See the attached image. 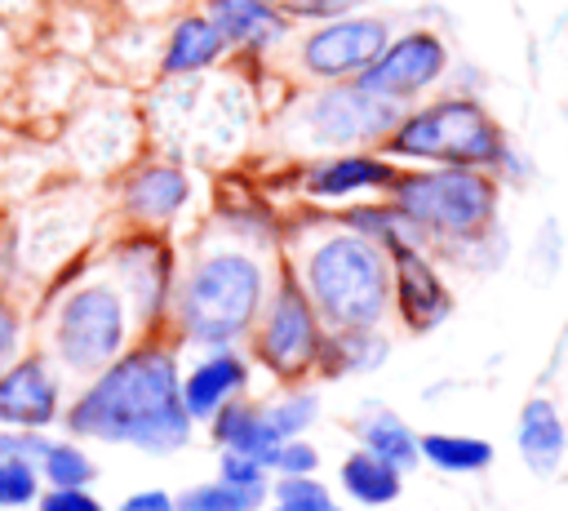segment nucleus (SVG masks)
<instances>
[{
	"label": "nucleus",
	"instance_id": "2",
	"mask_svg": "<svg viewBox=\"0 0 568 511\" xmlns=\"http://www.w3.org/2000/svg\"><path fill=\"white\" fill-rule=\"evenodd\" d=\"M129 302L111 275H89L62 289L44 315V355L67 378H89L129 347Z\"/></svg>",
	"mask_w": 568,
	"mask_h": 511
},
{
	"label": "nucleus",
	"instance_id": "12",
	"mask_svg": "<svg viewBox=\"0 0 568 511\" xmlns=\"http://www.w3.org/2000/svg\"><path fill=\"white\" fill-rule=\"evenodd\" d=\"M186 200H191V178L169 160H151L120 182V209L146 227L173 222L186 209Z\"/></svg>",
	"mask_w": 568,
	"mask_h": 511
},
{
	"label": "nucleus",
	"instance_id": "31",
	"mask_svg": "<svg viewBox=\"0 0 568 511\" xmlns=\"http://www.w3.org/2000/svg\"><path fill=\"white\" fill-rule=\"evenodd\" d=\"M262 462L257 458H248V453H240V449H226L222 453V480H231V484H262Z\"/></svg>",
	"mask_w": 568,
	"mask_h": 511
},
{
	"label": "nucleus",
	"instance_id": "19",
	"mask_svg": "<svg viewBox=\"0 0 568 511\" xmlns=\"http://www.w3.org/2000/svg\"><path fill=\"white\" fill-rule=\"evenodd\" d=\"M399 307L413 324H435L448 311L439 280L430 275V267L417 253H399Z\"/></svg>",
	"mask_w": 568,
	"mask_h": 511
},
{
	"label": "nucleus",
	"instance_id": "6",
	"mask_svg": "<svg viewBox=\"0 0 568 511\" xmlns=\"http://www.w3.org/2000/svg\"><path fill=\"white\" fill-rule=\"evenodd\" d=\"M399 209L435 231L448 236H466L479 231L493 213V182L484 173H475L470 164H453L439 173H417L408 182H399Z\"/></svg>",
	"mask_w": 568,
	"mask_h": 511
},
{
	"label": "nucleus",
	"instance_id": "13",
	"mask_svg": "<svg viewBox=\"0 0 568 511\" xmlns=\"http://www.w3.org/2000/svg\"><path fill=\"white\" fill-rule=\"evenodd\" d=\"M315 315L306 307V298L284 284L271 302L266 329H262V355L280 369V373H297L306 360H315Z\"/></svg>",
	"mask_w": 568,
	"mask_h": 511
},
{
	"label": "nucleus",
	"instance_id": "34",
	"mask_svg": "<svg viewBox=\"0 0 568 511\" xmlns=\"http://www.w3.org/2000/svg\"><path fill=\"white\" fill-rule=\"evenodd\" d=\"M346 4H355V0H280V9H288L297 18H328V13H342Z\"/></svg>",
	"mask_w": 568,
	"mask_h": 511
},
{
	"label": "nucleus",
	"instance_id": "4",
	"mask_svg": "<svg viewBox=\"0 0 568 511\" xmlns=\"http://www.w3.org/2000/svg\"><path fill=\"white\" fill-rule=\"evenodd\" d=\"M306 284H311L315 307L342 329L377 324L386 311V293H390L382 253L359 236L324 240L306 267Z\"/></svg>",
	"mask_w": 568,
	"mask_h": 511
},
{
	"label": "nucleus",
	"instance_id": "26",
	"mask_svg": "<svg viewBox=\"0 0 568 511\" xmlns=\"http://www.w3.org/2000/svg\"><path fill=\"white\" fill-rule=\"evenodd\" d=\"M40 471L22 458H0V507H31L40 493Z\"/></svg>",
	"mask_w": 568,
	"mask_h": 511
},
{
	"label": "nucleus",
	"instance_id": "28",
	"mask_svg": "<svg viewBox=\"0 0 568 511\" xmlns=\"http://www.w3.org/2000/svg\"><path fill=\"white\" fill-rule=\"evenodd\" d=\"M275 498L288 502V507H297V511H342V507L328 498V489L315 484V480H306V475H284V480L275 484Z\"/></svg>",
	"mask_w": 568,
	"mask_h": 511
},
{
	"label": "nucleus",
	"instance_id": "27",
	"mask_svg": "<svg viewBox=\"0 0 568 511\" xmlns=\"http://www.w3.org/2000/svg\"><path fill=\"white\" fill-rule=\"evenodd\" d=\"M27 351V311L18 307L13 293L0 289V369Z\"/></svg>",
	"mask_w": 568,
	"mask_h": 511
},
{
	"label": "nucleus",
	"instance_id": "32",
	"mask_svg": "<svg viewBox=\"0 0 568 511\" xmlns=\"http://www.w3.org/2000/svg\"><path fill=\"white\" fill-rule=\"evenodd\" d=\"M271 467H280L284 475H306V471H315V449H306V444H297V440H284L280 449H275V462Z\"/></svg>",
	"mask_w": 568,
	"mask_h": 511
},
{
	"label": "nucleus",
	"instance_id": "22",
	"mask_svg": "<svg viewBox=\"0 0 568 511\" xmlns=\"http://www.w3.org/2000/svg\"><path fill=\"white\" fill-rule=\"evenodd\" d=\"M342 484H346V493L355 502H373L377 507V502H390L399 493V471L390 462H382L377 453H355L342 467Z\"/></svg>",
	"mask_w": 568,
	"mask_h": 511
},
{
	"label": "nucleus",
	"instance_id": "16",
	"mask_svg": "<svg viewBox=\"0 0 568 511\" xmlns=\"http://www.w3.org/2000/svg\"><path fill=\"white\" fill-rule=\"evenodd\" d=\"M204 13L222 31L226 44L262 49L284 36V18L275 13L271 0H204Z\"/></svg>",
	"mask_w": 568,
	"mask_h": 511
},
{
	"label": "nucleus",
	"instance_id": "10",
	"mask_svg": "<svg viewBox=\"0 0 568 511\" xmlns=\"http://www.w3.org/2000/svg\"><path fill=\"white\" fill-rule=\"evenodd\" d=\"M315 142H364L395 124V102L368 89H328L306 111Z\"/></svg>",
	"mask_w": 568,
	"mask_h": 511
},
{
	"label": "nucleus",
	"instance_id": "14",
	"mask_svg": "<svg viewBox=\"0 0 568 511\" xmlns=\"http://www.w3.org/2000/svg\"><path fill=\"white\" fill-rule=\"evenodd\" d=\"M244 382H248L244 360H240L235 351H226V347H213V351L178 382L186 418H191V422H209L226 400H235V395L244 391Z\"/></svg>",
	"mask_w": 568,
	"mask_h": 511
},
{
	"label": "nucleus",
	"instance_id": "17",
	"mask_svg": "<svg viewBox=\"0 0 568 511\" xmlns=\"http://www.w3.org/2000/svg\"><path fill=\"white\" fill-rule=\"evenodd\" d=\"M209 422H213V435H217L222 449H240V453L257 458L262 467H271L275 462V449L284 444L280 431L266 422L262 409H248V404H235V400H226Z\"/></svg>",
	"mask_w": 568,
	"mask_h": 511
},
{
	"label": "nucleus",
	"instance_id": "18",
	"mask_svg": "<svg viewBox=\"0 0 568 511\" xmlns=\"http://www.w3.org/2000/svg\"><path fill=\"white\" fill-rule=\"evenodd\" d=\"M36 471H40V484L67 489V484H93L98 462L89 458V449H84L75 435H49V431H44Z\"/></svg>",
	"mask_w": 568,
	"mask_h": 511
},
{
	"label": "nucleus",
	"instance_id": "25",
	"mask_svg": "<svg viewBox=\"0 0 568 511\" xmlns=\"http://www.w3.org/2000/svg\"><path fill=\"white\" fill-rule=\"evenodd\" d=\"M417 453H426V462H435L444 471H479L493 458V449L470 435H426L417 444Z\"/></svg>",
	"mask_w": 568,
	"mask_h": 511
},
{
	"label": "nucleus",
	"instance_id": "1",
	"mask_svg": "<svg viewBox=\"0 0 568 511\" xmlns=\"http://www.w3.org/2000/svg\"><path fill=\"white\" fill-rule=\"evenodd\" d=\"M178 355L160 342L124 347L111 364L84 378V387L67 400L62 427L75 440L129 444L151 458L178 453L191 440V418L178 391Z\"/></svg>",
	"mask_w": 568,
	"mask_h": 511
},
{
	"label": "nucleus",
	"instance_id": "7",
	"mask_svg": "<svg viewBox=\"0 0 568 511\" xmlns=\"http://www.w3.org/2000/svg\"><path fill=\"white\" fill-rule=\"evenodd\" d=\"M67 409V373L44 351H22L0 369V427L49 431Z\"/></svg>",
	"mask_w": 568,
	"mask_h": 511
},
{
	"label": "nucleus",
	"instance_id": "23",
	"mask_svg": "<svg viewBox=\"0 0 568 511\" xmlns=\"http://www.w3.org/2000/svg\"><path fill=\"white\" fill-rule=\"evenodd\" d=\"M266 498V484H195L182 498H173V511H257Z\"/></svg>",
	"mask_w": 568,
	"mask_h": 511
},
{
	"label": "nucleus",
	"instance_id": "24",
	"mask_svg": "<svg viewBox=\"0 0 568 511\" xmlns=\"http://www.w3.org/2000/svg\"><path fill=\"white\" fill-rule=\"evenodd\" d=\"M364 444L368 453H377L382 462H390L395 471H408L422 453H417V440L408 435V427L395 418V413H377L364 422Z\"/></svg>",
	"mask_w": 568,
	"mask_h": 511
},
{
	"label": "nucleus",
	"instance_id": "35",
	"mask_svg": "<svg viewBox=\"0 0 568 511\" xmlns=\"http://www.w3.org/2000/svg\"><path fill=\"white\" fill-rule=\"evenodd\" d=\"M275 511H297V507H288V502H280V507H275Z\"/></svg>",
	"mask_w": 568,
	"mask_h": 511
},
{
	"label": "nucleus",
	"instance_id": "30",
	"mask_svg": "<svg viewBox=\"0 0 568 511\" xmlns=\"http://www.w3.org/2000/svg\"><path fill=\"white\" fill-rule=\"evenodd\" d=\"M31 507H36V511H106V507L89 493V484H67V489H49V484H44Z\"/></svg>",
	"mask_w": 568,
	"mask_h": 511
},
{
	"label": "nucleus",
	"instance_id": "33",
	"mask_svg": "<svg viewBox=\"0 0 568 511\" xmlns=\"http://www.w3.org/2000/svg\"><path fill=\"white\" fill-rule=\"evenodd\" d=\"M115 511H173V493H164V489H138Z\"/></svg>",
	"mask_w": 568,
	"mask_h": 511
},
{
	"label": "nucleus",
	"instance_id": "20",
	"mask_svg": "<svg viewBox=\"0 0 568 511\" xmlns=\"http://www.w3.org/2000/svg\"><path fill=\"white\" fill-rule=\"evenodd\" d=\"M519 449H524V462L532 471H550L564 453V422L555 413V404L546 400H532L524 409V422H519Z\"/></svg>",
	"mask_w": 568,
	"mask_h": 511
},
{
	"label": "nucleus",
	"instance_id": "9",
	"mask_svg": "<svg viewBox=\"0 0 568 511\" xmlns=\"http://www.w3.org/2000/svg\"><path fill=\"white\" fill-rule=\"evenodd\" d=\"M444 71V44L430 31H413L395 44H386L364 71H359V89L377 93V98H408L417 89H426L435 76Z\"/></svg>",
	"mask_w": 568,
	"mask_h": 511
},
{
	"label": "nucleus",
	"instance_id": "15",
	"mask_svg": "<svg viewBox=\"0 0 568 511\" xmlns=\"http://www.w3.org/2000/svg\"><path fill=\"white\" fill-rule=\"evenodd\" d=\"M226 40L222 31L209 22V13H182L169 36H164V49H160V71L164 76H195L204 67H213L222 58Z\"/></svg>",
	"mask_w": 568,
	"mask_h": 511
},
{
	"label": "nucleus",
	"instance_id": "8",
	"mask_svg": "<svg viewBox=\"0 0 568 511\" xmlns=\"http://www.w3.org/2000/svg\"><path fill=\"white\" fill-rule=\"evenodd\" d=\"M111 280L129 302L133 320H155L169 302V284H173V267H169V249L155 236H124L111 249Z\"/></svg>",
	"mask_w": 568,
	"mask_h": 511
},
{
	"label": "nucleus",
	"instance_id": "21",
	"mask_svg": "<svg viewBox=\"0 0 568 511\" xmlns=\"http://www.w3.org/2000/svg\"><path fill=\"white\" fill-rule=\"evenodd\" d=\"M395 169L382 164V160H368V156H342L324 169L311 173V191L315 196H346V191H364V187H382L390 182Z\"/></svg>",
	"mask_w": 568,
	"mask_h": 511
},
{
	"label": "nucleus",
	"instance_id": "11",
	"mask_svg": "<svg viewBox=\"0 0 568 511\" xmlns=\"http://www.w3.org/2000/svg\"><path fill=\"white\" fill-rule=\"evenodd\" d=\"M386 40H390V31L382 18H342L306 40L302 62L315 76H359L386 49Z\"/></svg>",
	"mask_w": 568,
	"mask_h": 511
},
{
	"label": "nucleus",
	"instance_id": "5",
	"mask_svg": "<svg viewBox=\"0 0 568 511\" xmlns=\"http://www.w3.org/2000/svg\"><path fill=\"white\" fill-rule=\"evenodd\" d=\"M390 151L444 164H493L501 156V133L475 102H435L395 129Z\"/></svg>",
	"mask_w": 568,
	"mask_h": 511
},
{
	"label": "nucleus",
	"instance_id": "3",
	"mask_svg": "<svg viewBox=\"0 0 568 511\" xmlns=\"http://www.w3.org/2000/svg\"><path fill=\"white\" fill-rule=\"evenodd\" d=\"M262 302V267L248 253L217 249L204 253L178 284V329L195 347L235 342Z\"/></svg>",
	"mask_w": 568,
	"mask_h": 511
},
{
	"label": "nucleus",
	"instance_id": "29",
	"mask_svg": "<svg viewBox=\"0 0 568 511\" xmlns=\"http://www.w3.org/2000/svg\"><path fill=\"white\" fill-rule=\"evenodd\" d=\"M311 418H315V395H288L284 404L266 409V422L280 431V440H293L302 427H311Z\"/></svg>",
	"mask_w": 568,
	"mask_h": 511
}]
</instances>
